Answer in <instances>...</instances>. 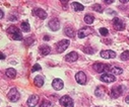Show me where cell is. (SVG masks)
Returning a JSON list of instances; mask_svg holds the SVG:
<instances>
[{
  "instance_id": "6da1fadb",
  "label": "cell",
  "mask_w": 129,
  "mask_h": 107,
  "mask_svg": "<svg viewBox=\"0 0 129 107\" xmlns=\"http://www.w3.org/2000/svg\"><path fill=\"white\" fill-rule=\"evenodd\" d=\"M6 31H7L9 34L12 35V39H13L14 41H21V40H22L21 31H20L17 27H15V26H9Z\"/></svg>"
},
{
  "instance_id": "7a4b0ae2",
  "label": "cell",
  "mask_w": 129,
  "mask_h": 107,
  "mask_svg": "<svg viewBox=\"0 0 129 107\" xmlns=\"http://www.w3.org/2000/svg\"><path fill=\"white\" fill-rule=\"evenodd\" d=\"M105 73H110L113 75H120L123 73V70L119 67H113L111 65H106L105 66Z\"/></svg>"
},
{
  "instance_id": "3957f363",
  "label": "cell",
  "mask_w": 129,
  "mask_h": 107,
  "mask_svg": "<svg viewBox=\"0 0 129 107\" xmlns=\"http://www.w3.org/2000/svg\"><path fill=\"white\" fill-rule=\"evenodd\" d=\"M60 104L64 107H73L74 106V102H73L72 98L67 95L60 98Z\"/></svg>"
},
{
  "instance_id": "277c9868",
  "label": "cell",
  "mask_w": 129,
  "mask_h": 107,
  "mask_svg": "<svg viewBox=\"0 0 129 107\" xmlns=\"http://www.w3.org/2000/svg\"><path fill=\"white\" fill-rule=\"evenodd\" d=\"M69 44H70V42H69L68 40H62V41H60V42L56 45L57 52H58V53L64 52V51H65V50L69 47Z\"/></svg>"
},
{
  "instance_id": "5b68a950",
  "label": "cell",
  "mask_w": 129,
  "mask_h": 107,
  "mask_svg": "<svg viewBox=\"0 0 129 107\" xmlns=\"http://www.w3.org/2000/svg\"><path fill=\"white\" fill-rule=\"evenodd\" d=\"M19 97H20V95H19V93L17 92V90H16L15 88L10 89V91H9L8 94H7V98H8L11 102H16V101L19 99Z\"/></svg>"
},
{
  "instance_id": "8992f818",
  "label": "cell",
  "mask_w": 129,
  "mask_h": 107,
  "mask_svg": "<svg viewBox=\"0 0 129 107\" xmlns=\"http://www.w3.org/2000/svg\"><path fill=\"white\" fill-rule=\"evenodd\" d=\"M93 30L90 28V27H82L78 30L77 32V37L79 39H84L85 37H87V35H89L90 33H92Z\"/></svg>"
},
{
  "instance_id": "52a82bcc",
  "label": "cell",
  "mask_w": 129,
  "mask_h": 107,
  "mask_svg": "<svg viewBox=\"0 0 129 107\" xmlns=\"http://www.w3.org/2000/svg\"><path fill=\"white\" fill-rule=\"evenodd\" d=\"M113 25H114L116 30H120L121 31V30H124V28H125V23L123 22L122 19H120L118 17H115L113 19Z\"/></svg>"
},
{
  "instance_id": "ba28073f",
  "label": "cell",
  "mask_w": 129,
  "mask_h": 107,
  "mask_svg": "<svg viewBox=\"0 0 129 107\" xmlns=\"http://www.w3.org/2000/svg\"><path fill=\"white\" fill-rule=\"evenodd\" d=\"M75 80L78 84L84 85L86 83V75L84 74V72H82V71H79V72H77L75 75Z\"/></svg>"
},
{
  "instance_id": "9c48e42d",
  "label": "cell",
  "mask_w": 129,
  "mask_h": 107,
  "mask_svg": "<svg viewBox=\"0 0 129 107\" xmlns=\"http://www.w3.org/2000/svg\"><path fill=\"white\" fill-rule=\"evenodd\" d=\"M101 80L105 83H113L116 81V78L113 74H110V73H104L101 75Z\"/></svg>"
},
{
  "instance_id": "30bf717a",
  "label": "cell",
  "mask_w": 129,
  "mask_h": 107,
  "mask_svg": "<svg viewBox=\"0 0 129 107\" xmlns=\"http://www.w3.org/2000/svg\"><path fill=\"white\" fill-rule=\"evenodd\" d=\"M125 89L124 86H118V87H115L111 90V97L112 98H118L122 93H123V90Z\"/></svg>"
},
{
  "instance_id": "8fae6325",
  "label": "cell",
  "mask_w": 129,
  "mask_h": 107,
  "mask_svg": "<svg viewBox=\"0 0 129 107\" xmlns=\"http://www.w3.org/2000/svg\"><path fill=\"white\" fill-rule=\"evenodd\" d=\"M33 14L35 16L41 18V19H46L47 18V12L42 8H35L33 10Z\"/></svg>"
},
{
  "instance_id": "7c38bea8",
  "label": "cell",
  "mask_w": 129,
  "mask_h": 107,
  "mask_svg": "<svg viewBox=\"0 0 129 107\" xmlns=\"http://www.w3.org/2000/svg\"><path fill=\"white\" fill-rule=\"evenodd\" d=\"M48 25H49V27H50L51 30L56 31V30H58V29L60 28V21H59L57 18H53V19H51V20L49 21Z\"/></svg>"
},
{
  "instance_id": "4fadbf2b",
  "label": "cell",
  "mask_w": 129,
  "mask_h": 107,
  "mask_svg": "<svg viewBox=\"0 0 129 107\" xmlns=\"http://www.w3.org/2000/svg\"><path fill=\"white\" fill-rule=\"evenodd\" d=\"M52 87L56 90V91H60L61 89H63L64 87V83L61 79H54L52 82Z\"/></svg>"
},
{
  "instance_id": "5bb4252c",
  "label": "cell",
  "mask_w": 129,
  "mask_h": 107,
  "mask_svg": "<svg viewBox=\"0 0 129 107\" xmlns=\"http://www.w3.org/2000/svg\"><path fill=\"white\" fill-rule=\"evenodd\" d=\"M39 102V96L38 95H31L27 99V106L28 107H35Z\"/></svg>"
},
{
  "instance_id": "9a60e30c",
  "label": "cell",
  "mask_w": 129,
  "mask_h": 107,
  "mask_svg": "<svg viewBox=\"0 0 129 107\" xmlns=\"http://www.w3.org/2000/svg\"><path fill=\"white\" fill-rule=\"evenodd\" d=\"M101 57L104 59H114L116 57V53L114 51L108 50V51H102L101 52Z\"/></svg>"
},
{
  "instance_id": "2e32d148",
  "label": "cell",
  "mask_w": 129,
  "mask_h": 107,
  "mask_svg": "<svg viewBox=\"0 0 129 107\" xmlns=\"http://www.w3.org/2000/svg\"><path fill=\"white\" fill-rule=\"evenodd\" d=\"M78 59V55L76 52H71L65 56V61L67 62H75Z\"/></svg>"
},
{
  "instance_id": "e0dca14e",
  "label": "cell",
  "mask_w": 129,
  "mask_h": 107,
  "mask_svg": "<svg viewBox=\"0 0 129 107\" xmlns=\"http://www.w3.org/2000/svg\"><path fill=\"white\" fill-rule=\"evenodd\" d=\"M39 51H40V54H41L42 56H47V55H49V54H50L51 49H50V47H49V46H47V45H43V46H41V47H40Z\"/></svg>"
},
{
  "instance_id": "ac0fdd59",
  "label": "cell",
  "mask_w": 129,
  "mask_h": 107,
  "mask_svg": "<svg viewBox=\"0 0 129 107\" xmlns=\"http://www.w3.org/2000/svg\"><path fill=\"white\" fill-rule=\"evenodd\" d=\"M105 66H106V65H104V64H102V63H95L92 67H93V69L95 70V72L103 73V72H105Z\"/></svg>"
},
{
  "instance_id": "d6986e66",
  "label": "cell",
  "mask_w": 129,
  "mask_h": 107,
  "mask_svg": "<svg viewBox=\"0 0 129 107\" xmlns=\"http://www.w3.org/2000/svg\"><path fill=\"white\" fill-rule=\"evenodd\" d=\"M5 75L9 78V79H13L15 76H16V71L12 68H8L6 71H5Z\"/></svg>"
},
{
  "instance_id": "ffe728a7",
  "label": "cell",
  "mask_w": 129,
  "mask_h": 107,
  "mask_svg": "<svg viewBox=\"0 0 129 107\" xmlns=\"http://www.w3.org/2000/svg\"><path fill=\"white\" fill-rule=\"evenodd\" d=\"M34 84L37 86V87H42L44 85V77L43 76H37L34 80Z\"/></svg>"
},
{
  "instance_id": "44dd1931",
  "label": "cell",
  "mask_w": 129,
  "mask_h": 107,
  "mask_svg": "<svg viewBox=\"0 0 129 107\" xmlns=\"http://www.w3.org/2000/svg\"><path fill=\"white\" fill-rule=\"evenodd\" d=\"M71 6H72V8H73V10L74 11H82L83 9H84V6L82 5V4H80L79 2H72V4H71Z\"/></svg>"
},
{
  "instance_id": "7402d4cb",
  "label": "cell",
  "mask_w": 129,
  "mask_h": 107,
  "mask_svg": "<svg viewBox=\"0 0 129 107\" xmlns=\"http://www.w3.org/2000/svg\"><path fill=\"white\" fill-rule=\"evenodd\" d=\"M64 32H65V34L67 35V37H69V38H73V35H74V29L72 27H70V26L65 27Z\"/></svg>"
},
{
  "instance_id": "603a6c76",
  "label": "cell",
  "mask_w": 129,
  "mask_h": 107,
  "mask_svg": "<svg viewBox=\"0 0 129 107\" xmlns=\"http://www.w3.org/2000/svg\"><path fill=\"white\" fill-rule=\"evenodd\" d=\"M94 94H95V96H96V97L103 98V97L105 96V91L103 90V88H102V87H98V88L95 89V91H94Z\"/></svg>"
},
{
  "instance_id": "cb8c5ba5",
  "label": "cell",
  "mask_w": 129,
  "mask_h": 107,
  "mask_svg": "<svg viewBox=\"0 0 129 107\" xmlns=\"http://www.w3.org/2000/svg\"><path fill=\"white\" fill-rule=\"evenodd\" d=\"M21 27V30L23 31V32H28L29 30H30V26H29V24H28V22L27 21H23V22H21V25H20Z\"/></svg>"
},
{
  "instance_id": "d4e9b609",
  "label": "cell",
  "mask_w": 129,
  "mask_h": 107,
  "mask_svg": "<svg viewBox=\"0 0 129 107\" xmlns=\"http://www.w3.org/2000/svg\"><path fill=\"white\" fill-rule=\"evenodd\" d=\"M93 21H94V18H93L92 15L86 14V15L84 16V22H85L86 24H91V23H93Z\"/></svg>"
},
{
  "instance_id": "484cf974",
  "label": "cell",
  "mask_w": 129,
  "mask_h": 107,
  "mask_svg": "<svg viewBox=\"0 0 129 107\" xmlns=\"http://www.w3.org/2000/svg\"><path fill=\"white\" fill-rule=\"evenodd\" d=\"M120 58H121V60H123V61H127V60H129V51H125V52H123V53L120 55Z\"/></svg>"
},
{
  "instance_id": "4316f807",
  "label": "cell",
  "mask_w": 129,
  "mask_h": 107,
  "mask_svg": "<svg viewBox=\"0 0 129 107\" xmlns=\"http://www.w3.org/2000/svg\"><path fill=\"white\" fill-rule=\"evenodd\" d=\"M53 106H54V103H52L50 101H44L40 105V107H53Z\"/></svg>"
},
{
  "instance_id": "83f0119b",
  "label": "cell",
  "mask_w": 129,
  "mask_h": 107,
  "mask_svg": "<svg viewBox=\"0 0 129 107\" xmlns=\"http://www.w3.org/2000/svg\"><path fill=\"white\" fill-rule=\"evenodd\" d=\"M92 9L95 10V11H98V12H103V8H102V6H101L100 4L93 5V6H92Z\"/></svg>"
},
{
  "instance_id": "f1b7e54d",
  "label": "cell",
  "mask_w": 129,
  "mask_h": 107,
  "mask_svg": "<svg viewBox=\"0 0 129 107\" xmlns=\"http://www.w3.org/2000/svg\"><path fill=\"white\" fill-rule=\"evenodd\" d=\"M100 33L102 34V35H107L108 33H109V31H108V29L107 28H105V27H102V28H100Z\"/></svg>"
},
{
  "instance_id": "f546056e",
  "label": "cell",
  "mask_w": 129,
  "mask_h": 107,
  "mask_svg": "<svg viewBox=\"0 0 129 107\" xmlns=\"http://www.w3.org/2000/svg\"><path fill=\"white\" fill-rule=\"evenodd\" d=\"M41 70V66L39 64H36L34 65V67L31 68V72H36V71H40Z\"/></svg>"
},
{
  "instance_id": "4dcf8cb0",
  "label": "cell",
  "mask_w": 129,
  "mask_h": 107,
  "mask_svg": "<svg viewBox=\"0 0 129 107\" xmlns=\"http://www.w3.org/2000/svg\"><path fill=\"white\" fill-rule=\"evenodd\" d=\"M83 51L86 54H93V49H90V48H84Z\"/></svg>"
},
{
  "instance_id": "1f68e13d",
  "label": "cell",
  "mask_w": 129,
  "mask_h": 107,
  "mask_svg": "<svg viewBox=\"0 0 129 107\" xmlns=\"http://www.w3.org/2000/svg\"><path fill=\"white\" fill-rule=\"evenodd\" d=\"M105 3H107V4H110V3H113V1H111V0H105L104 1Z\"/></svg>"
},
{
  "instance_id": "d6a6232c",
  "label": "cell",
  "mask_w": 129,
  "mask_h": 107,
  "mask_svg": "<svg viewBox=\"0 0 129 107\" xmlns=\"http://www.w3.org/2000/svg\"><path fill=\"white\" fill-rule=\"evenodd\" d=\"M0 17H1V18H3V17H4V13H3V11H2V10L0 11Z\"/></svg>"
},
{
  "instance_id": "836d02e7",
  "label": "cell",
  "mask_w": 129,
  "mask_h": 107,
  "mask_svg": "<svg viewBox=\"0 0 129 107\" xmlns=\"http://www.w3.org/2000/svg\"><path fill=\"white\" fill-rule=\"evenodd\" d=\"M125 101H126V103H128L129 104V95L126 97V99H125Z\"/></svg>"
},
{
  "instance_id": "e575fe53",
  "label": "cell",
  "mask_w": 129,
  "mask_h": 107,
  "mask_svg": "<svg viewBox=\"0 0 129 107\" xmlns=\"http://www.w3.org/2000/svg\"><path fill=\"white\" fill-rule=\"evenodd\" d=\"M49 40H50L49 37H44V41H49Z\"/></svg>"
},
{
  "instance_id": "d590c367",
  "label": "cell",
  "mask_w": 129,
  "mask_h": 107,
  "mask_svg": "<svg viewBox=\"0 0 129 107\" xmlns=\"http://www.w3.org/2000/svg\"><path fill=\"white\" fill-rule=\"evenodd\" d=\"M120 2H122V3H127L128 1H127V0H121V1Z\"/></svg>"
},
{
  "instance_id": "8d00e7d4",
  "label": "cell",
  "mask_w": 129,
  "mask_h": 107,
  "mask_svg": "<svg viewBox=\"0 0 129 107\" xmlns=\"http://www.w3.org/2000/svg\"><path fill=\"white\" fill-rule=\"evenodd\" d=\"M1 59H2V60H4V59H5V56H4L2 53H1Z\"/></svg>"
}]
</instances>
